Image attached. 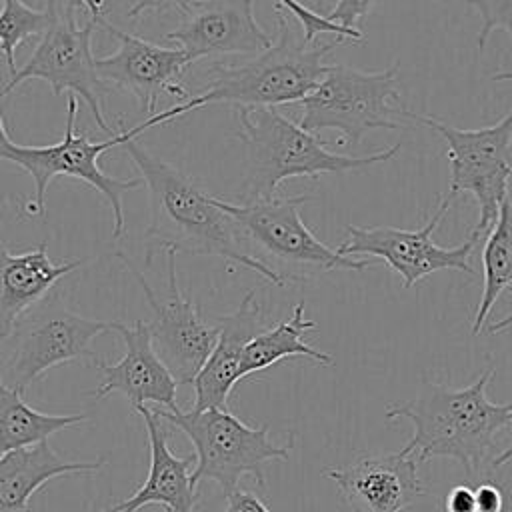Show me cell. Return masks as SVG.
Wrapping results in <instances>:
<instances>
[{"label":"cell","mask_w":512,"mask_h":512,"mask_svg":"<svg viewBox=\"0 0 512 512\" xmlns=\"http://www.w3.org/2000/svg\"><path fill=\"white\" fill-rule=\"evenodd\" d=\"M400 64L376 72L332 64L318 86L300 100V126L308 132L336 130L340 144L356 146L370 130L404 128L408 108L398 106Z\"/></svg>","instance_id":"obj_7"},{"label":"cell","mask_w":512,"mask_h":512,"mask_svg":"<svg viewBox=\"0 0 512 512\" xmlns=\"http://www.w3.org/2000/svg\"><path fill=\"white\" fill-rule=\"evenodd\" d=\"M276 4H280L282 8H286V12H290L302 26V34L308 42H314V38L318 34L324 32H332L336 36H342L346 40H362V32L360 30H346L334 22H330L326 16H320L318 12L310 10L308 6H304L300 0H276Z\"/></svg>","instance_id":"obj_26"},{"label":"cell","mask_w":512,"mask_h":512,"mask_svg":"<svg viewBox=\"0 0 512 512\" xmlns=\"http://www.w3.org/2000/svg\"><path fill=\"white\" fill-rule=\"evenodd\" d=\"M146 424L150 444V468L142 486L126 500L116 502L100 512H138L144 506L160 504L166 512H192L198 502V488L192 486L190 474L196 454L178 458L166 444L164 420L152 408H132Z\"/></svg>","instance_id":"obj_19"},{"label":"cell","mask_w":512,"mask_h":512,"mask_svg":"<svg viewBox=\"0 0 512 512\" xmlns=\"http://www.w3.org/2000/svg\"><path fill=\"white\" fill-rule=\"evenodd\" d=\"M482 294L472 320V336L484 330L496 300L504 290H512V200H502L498 218L486 234L482 246Z\"/></svg>","instance_id":"obj_23"},{"label":"cell","mask_w":512,"mask_h":512,"mask_svg":"<svg viewBox=\"0 0 512 512\" xmlns=\"http://www.w3.org/2000/svg\"><path fill=\"white\" fill-rule=\"evenodd\" d=\"M444 512H476L474 486L458 484L444 496Z\"/></svg>","instance_id":"obj_30"},{"label":"cell","mask_w":512,"mask_h":512,"mask_svg":"<svg viewBox=\"0 0 512 512\" xmlns=\"http://www.w3.org/2000/svg\"><path fill=\"white\" fill-rule=\"evenodd\" d=\"M476 494V512H502L504 510V494L498 484L490 480H482L474 486Z\"/></svg>","instance_id":"obj_29"},{"label":"cell","mask_w":512,"mask_h":512,"mask_svg":"<svg viewBox=\"0 0 512 512\" xmlns=\"http://www.w3.org/2000/svg\"><path fill=\"white\" fill-rule=\"evenodd\" d=\"M86 414H44L30 408L22 392L0 378V456L48 440L54 432L86 422Z\"/></svg>","instance_id":"obj_24"},{"label":"cell","mask_w":512,"mask_h":512,"mask_svg":"<svg viewBox=\"0 0 512 512\" xmlns=\"http://www.w3.org/2000/svg\"><path fill=\"white\" fill-rule=\"evenodd\" d=\"M82 6L90 12V18H94L98 22L104 18V10H106L104 0H82Z\"/></svg>","instance_id":"obj_33"},{"label":"cell","mask_w":512,"mask_h":512,"mask_svg":"<svg viewBox=\"0 0 512 512\" xmlns=\"http://www.w3.org/2000/svg\"><path fill=\"white\" fill-rule=\"evenodd\" d=\"M164 422L188 436L196 454V468L190 474L192 486L214 480L224 494L238 488V480L250 474L258 488H266L264 464L288 460L292 442L278 446L268 438L270 426L252 428L236 418L228 408L206 410H164L154 408Z\"/></svg>","instance_id":"obj_8"},{"label":"cell","mask_w":512,"mask_h":512,"mask_svg":"<svg viewBox=\"0 0 512 512\" xmlns=\"http://www.w3.org/2000/svg\"><path fill=\"white\" fill-rule=\"evenodd\" d=\"M306 304L300 300L292 308V316L272 328L260 330L244 348L240 362V378L270 368L284 358H308L320 366H332L334 356L308 344L302 336L316 330V322L304 316Z\"/></svg>","instance_id":"obj_22"},{"label":"cell","mask_w":512,"mask_h":512,"mask_svg":"<svg viewBox=\"0 0 512 512\" xmlns=\"http://www.w3.org/2000/svg\"><path fill=\"white\" fill-rule=\"evenodd\" d=\"M456 194L448 192L440 198L436 210L416 230H402L394 226H346L348 240L336 250L342 256H374L380 258L388 268H392L400 278L404 288H412L426 276L440 270H456L474 276L476 270L470 264V254L474 252L480 236L470 232V236L454 246L444 248L432 240L434 230L446 216Z\"/></svg>","instance_id":"obj_12"},{"label":"cell","mask_w":512,"mask_h":512,"mask_svg":"<svg viewBox=\"0 0 512 512\" xmlns=\"http://www.w3.org/2000/svg\"><path fill=\"white\" fill-rule=\"evenodd\" d=\"M220 328L218 340L196 374L192 386L196 392L192 410L228 408V396L240 380V362L246 344L264 330L262 308L256 302V292L248 290L238 308L226 316H216Z\"/></svg>","instance_id":"obj_18"},{"label":"cell","mask_w":512,"mask_h":512,"mask_svg":"<svg viewBox=\"0 0 512 512\" xmlns=\"http://www.w3.org/2000/svg\"><path fill=\"white\" fill-rule=\"evenodd\" d=\"M100 26L118 42L112 54L96 58V74L102 82L132 92L150 116L156 114V102L162 92L184 98V102L190 98L180 80L192 60L180 46L164 48L152 44L116 28L106 18L100 20Z\"/></svg>","instance_id":"obj_14"},{"label":"cell","mask_w":512,"mask_h":512,"mask_svg":"<svg viewBox=\"0 0 512 512\" xmlns=\"http://www.w3.org/2000/svg\"><path fill=\"white\" fill-rule=\"evenodd\" d=\"M106 460H64L48 440L0 456V510L28 512V502L46 482L66 474L98 472Z\"/></svg>","instance_id":"obj_21"},{"label":"cell","mask_w":512,"mask_h":512,"mask_svg":"<svg viewBox=\"0 0 512 512\" xmlns=\"http://www.w3.org/2000/svg\"><path fill=\"white\" fill-rule=\"evenodd\" d=\"M492 376L494 366H488L464 388L424 382L416 398L388 404L386 418H406L414 428L402 448L414 452L418 462L452 458L474 482L492 452L496 434L512 424V402L496 404L486 396Z\"/></svg>","instance_id":"obj_2"},{"label":"cell","mask_w":512,"mask_h":512,"mask_svg":"<svg viewBox=\"0 0 512 512\" xmlns=\"http://www.w3.org/2000/svg\"><path fill=\"white\" fill-rule=\"evenodd\" d=\"M200 108L194 98H188L186 102L172 106L168 110L156 112L148 116L144 122L120 130L118 134L110 136L104 142H92L86 134H76V112H78V96L68 98V114H66V128L64 136L56 144L48 146H20L12 140L0 144V160L12 162L26 170L34 180V206L40 216L46 214V190L50 182L58 176L78 178L86 184H90L96 192H100L110 210H112V236L118 238L124 232V208H122V194L130 192L134 188H140L144 184L142 176L138 178H116L106 174L98 160L104 152H108L114 146H124L128 140L138 138L148 128H154L158 124L170 122L178 116H184L188 112H194Z\"/></svg>","instance_id":"obj_4"},{"label":"cell","mask_w":512,"mask_h":512,"mask_svg":"<svg viewBox=\"0 0 512 512\" xmlns=\"http://www.w3.org/2000/svg\"><path fill=\"white\" fill-rule=\"evenodd\" d=\"M186 2L188 0H132V6L128 10V18L136 20L144 12H162V10H168L172 6L182 8Z\"/></svg>","instance_id":"obj_32"},{"label":"cell","mask_w":512,"mask_h":512,"mask_svg":"<svg viewBox=\"0 0 512 512\" xmlns=\"http://www.w3.org/2000/svg\"><path fill=\"white\" fill-rule=\"evenodd\" d=\"M256 0H188L180 10L184 20L166 40L176 42L192 62L220 54H258L270 36L254 16Z\"/></svg>","instance_id":"obj_15"},{"label":"cell","mask_w":512,"mask_h":512,"mask_svg":"<svg viewBox=\"0 0 512 512\" xmlns=\"http://www.w3.org/2000/svg\"><path fill=\"white\" fill-rule=\"evenodd\" d=\"M310 200L308 194L256 198L240 204L216 198V204L234 218L244 248L250 256L270 266L284 280H304V272L364 270L366 260L342 256L338 250L320 242L304 224L300 208Z\"/></svg>","instance_id":"obj_6"},{"label":"cell","mask_w":512,"mask_h":512,"mask_svg":"<svg viewBox=\"0 0 512 512\" xmlns=\"http://www.w3.org/2000/svg\"><path fill=\"white\" fill-rule=\"evenodd\" d=\"M512 460V424H510V434H508V446L500 452V454H496L494 456V460H492V466H504V464H508Z\"/></svg>","instance_id":"obj_35"},{"label":"cell","mask_w":512,"mask_h":512,"mask_svg":"<svg viewBox=\"0 0 512 512\" xmlns=\"http://www.w3.org/2000/svg\"><path fill=\"white\" fill-rule=\"evenodd\" d=\"M8 132H6V126H4V120H2V114H0V144L2 142H8Z\"/></svg>","instance_id":"obj_37"},{"label":"cell","mask_w":512,"mask_h":512,"mask_svg":"<svg viewBox=\"0 0 512 512\" xmlns=\"http://www.w3.org/2000/svg\"><path fill=\"white\" fill-rule=\"evenodd\" d=\"M176 254L178 252L174 248H164L166 298L160 300L152 292L146 276L134 266V262L124 252H116V256L126 264V268L140 284L144 298L154 312L148 328L156 354L168 366L178 384H192L206 358L210 356L220 328L202 322L198 306L182 294L178 286Z\"/></svg>","instance_id":"obj_13"},{"label":"cell","mask_w":512,"mask_h":512,"mask_svg":"<svg viewBox=\"0 0 512 512\" xmlns=\"http://www.w3.org/2000/svg\"><path fill=\"white\" fill-rule=\"evenodd\" d=\"M114 330L122 336L126 352L116 364H106L100 358L92 360L104 378L92 396L100 400L112 392H120L132 408L150 402L160 408L178 410V380L156 354L148 322L136 320L132 326L114 322Z\"/></svg>","instance_id":"obj_17"},{"label":"cell","mask_w":512,"mask_h":512,"mask_svg":"<svg viewBox=\"0 0 512 512\" xmlns=\"http://www.w3.org/2000/svg\"><path fill=\"white\" fill-rule=\"evenodd\" d=\"M286 8L276 4L278 30L272 44L238 66H212L208 86L190 96L198 106L230 102L236 106H280L306 98L328 72L324 58L346 38L308 42L290 26Z\"/></svg>","instance_id":"obj_5"},{"label":"cell","mask_w":512,"mask_h":512,"mask_svg":"<svg viewBox=\"0 0 512 512\" xmlns=\"http://www.w3.org/2000/svg\"><path fill=\"white\" fill-rule=\"evenodd\" d=\"M52 14L48 8L36 10L22 0H2L0 8V52L6 58L10 76L16 72L14 54L18 44L32 36L44 34L50 26Z\"/></svg>","instance_id":"obj_25"},{"label":"cell","mask_w":512,"mask_h":512,"mask_svg":"<svg viewBox=\"0 0 512 512\" xmlns=\"http://www.w3.org/2000/svg\"><path fill=\"white\" fill-rule=\"evenodd\" d=\"M492 80L496 82H506V80H512V70H502V72H496L490 76Z\"/></svg>","instance_id":"obj_36"},{"label":"cell","mask_w":512,"mask_h":512,"mask_svg":"<svg viewBox=\"0 0 512 512\" xmlns=\"http://www.w3.org/2000/svg\"><path fill=\"white\" fill-rule=\"evenodd\" d=\"M84 262V258L54 262L48 256V242L22 254H12L0 242V340L10 336L30 306Z\"/></svg>","instance_id":"obj_20"},{"label":"cell","mask_w":512,"mask_h":512,"mask_svg":"<svg viewBox=\"0 0 512 512\" xmlns=\"http://www.w3.org/2000/svg\"><path fill=\"white\" fill-rule=\"evenodd\" d=\"M124 150L148 188L150 226L144 236L152 242L150 248H174L176 252L194 256H218L254 270L274 286L286 284L278 272L246 252L234 218L190 176L144 150L136 138L128 140Z\"/></svg>","instance_id":"obj_1"},{"label":"cell","mask_w":512,"mask_h":512,"mask_svg":"<svg viewBox=\"0 0 512 512\" xmlns=\"http://www.w3.org/2000/svg\"><path fill=\"white\" fill-rule=\"evenodd\" d=\"M76 6L78 4L62 0H46V8L52 14L50 26L26 64L8 78L0 90V98L12 92L18 84L40 78L50 84L54 96H60L64 90L80 96L90 108L98 128L108 136H114L100 106V78L96 74V58L92 54V34L100 22L90 18L86 24L78 26L74 18Z\"/></svg>","instance_id":"obj_11"},{"label":"cell","mask_w":512,"mask_h":512,"mask_svg":"<svg viewBox=\"0 0 512 512\" xmlns=\"http://www.w3.org/2000/svg\"><path fill=\"white\" fill-rule=\"evenodd\" d=\"M480 16V32L476 38L482 52L494 30H506L512 40V0H466Z\"/></svg>","instance_id":"obj_27"},{"label":"cell","mask_w":512,"mask_h":512,"mask_svg":"<svg viewBox=\"0 0 512 512\" xmlns=\"http://www.w3.org/2000/svg\"><path fill=\"white\" fill-rule=\"evenodd\" d=\"M376 0H336L326 18L346 30H360L356 24L370 12Z\"/></svg>","instance_id":"obj_28"},{"label":"cell","mask_w":512,"mask_h":512,"mask_svg":"<svg viewBox=\"0 0 512 512\" xmlns=\"http://www.w3.org/2000/svg\"><path fill=\"white\" fill-rule=\"evenodd\" d=\"M234 136L246 148V178L238 194L242 202L276 196L278 186L288 178H318L320 174H342L388 162L402 148L392 144L366 156L336 154L314 132L286 118L276 106H238Z\"/></svg>","instance_id":"obj_3"},{"label":"cell","mask_w":512,"mask_h":512,"mask_svg":"<svg viewBox=\"0 0 512 512\" xmlns=\"http://www.w3.org/2000/svg\"><path fill=\"white\" fill-rule=\"evenodd\" d=\"M110 330H114V322L70 312L50 290L20 316L10 336L4 338L8 350L0 360V378L24 394L38 376L54 366L80 358L96 360L98 354L90 346L94 338Z\"/></svg>","instance_id":"obj_9"},{"label":"cell","mask_w":512,"mask_h":512,"mask_svg":"<svg viewBox=\"0 0 512 512\" xmlns=\"http://www.w3.org/2000/svg\"><path fill=\"white\" fill-rule=\"evenodd\" d=\"M408 120L434 130L448 148L452 194L470 192L478 202V222L472 228L480 238L498 218L508 196L512 176V110L492 126L456 128L430 114L406 112Z\"/></svg>","instance_id":"obj_10"},{"label":"cell","mask_w":512,"mask_h":512,"mask_svg":"<svg viewBox=\"0 0 512 512\" xmlns=\"http://www.w3.org/2000/svg\"><path fill=\"white\" fill-rule=\"evenodd\" d=\"M222 512H272L256 494L248 490H234L226 494V508Z\"/></svg>","instance_id":"obj_31"},{"label":"cell","mask_w":512,"mask_h":512,"mask_svg":"<svg viewBox=\"0 0 512 512\" xmlns=\"http://www.w3.org/2000/svg\"><path fill=\"white\" fill-rule=\"evenodd\" d=\"M510 330H512V308L504 318H500L488 326V334H504Z\"/></svg>","instance_id":"obj_34"},{"label":"cell","mask_w":512,"mask_h":512,"mask_svg":"<svg viewBox=\"0 0 512 512\" xmlns=\"http://www.w3.org/2000/svg\"><path fill=\"white\" fill-rule=\"evenodd\" d=\"M418 458L404 448L386 454H362L350 464L324 468L342 498L356 512H402L426 494L418 476Z\"/></svg>","instance_id":"obj_16"}]
</instances>
